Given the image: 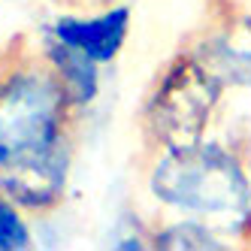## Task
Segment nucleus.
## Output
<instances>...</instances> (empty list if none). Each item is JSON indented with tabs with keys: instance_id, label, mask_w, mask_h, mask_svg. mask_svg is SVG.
Returning a JSON list of instances; mask_svg holds the SVG:
<instances>
[{
	"instance_id": "7ed1b4c3",
	"label": "nucleus",
	"mask_w": 251,
	"mask_h": 251,
	"mask_svg": "<svg viewBox=\"0 0 251 251\" xmlns=\"http://www.w3.org/2000/svg\"><path fill=\"white\" fill-rule=\"evenodd\" d=\"M224 91V82L194 49L173 55L157 73L139 112L146 149L160 151L206 139Z\"/></svg>"
},
{
	"instance_id": "0eeeda50",
	"label": "nucleus",
	"mask_w": 251,
	"mask_h": 251,
	"mask_svg": "<svg viewBox=\"0 0 251 251\" xmlns=\"http://www.w3.org/2000/svg\"><path fill=\"white\" fill-rule=\"evenodd\" d=\"M149 239H151V248H164V251H209V248L230 245L212 224L200 218H188V215H185V221L157 227Z\"/></svg>"
},
{
	"instance_id": "423d86ee",
	"label": "nucleus",
	"mask_w": 251,
	"mask_h": 251,
	"mask_svg": "<svg viewBox=\"0 0 251 251\" xmlns=\"http://www.w3.org/2000/svg\"><path fill=\"white\" fill-rule=\"evenodd\" d=\"M40 49H43L46 61L51 64V70H55V76L61 79L73 109L79 115H85L100 97V82H103L100 67L103 64H97L94 58H88V55H82V51L70 49L64 43H58L55 37H46V33H40Z\"/></svg>"
},
{
	"instance_id": "f257e3e1",
	"label": "nucleus",
	"mask_w": 251,
	"mask_h": 251,
	"mask_svg": "<svg viewBox=\"0 0 251 251\" xmlns=\"http://www.w3.org/2000/svg\"><path fill=\"white\" fill-rule=\"evenodd\" d=\"M0 191L27 215H49L67 200L82 115L40 40L15 33L0 46Z\"/></svg>"
},
{
	"instance_id": "1a4fd4ad",
	"label": "nucleus",
	"mask_w": 251,
	"mask_h": 251,
	"mask_svg": "<svg viewBox=\"0 0 251 251\" xmlns=\"http://www.w3.org/2000/svg\"><path fill=\"white\" fill-rule=\"evenodd\" d=\"M55 6L70 9V12H94V9H106L112 3H121V0H51Z\"/></svg>"
},
{
	"instance_id": "9d476101",
	"label": "nucleus",
	"mask_w": 251,
	"mask_h": 251,
	"mask_svg": "<svg viewBox=\"0 0 251 251\" xmlns=\"http://www.w3.org/2000/svg\"><path fill=\"white\" fill-rule=\"evenodd\" d=\"M0 76H3V55H0Z\"/></svg>"
},
{
	"instance_id": "6e6552de",
	"label": "nucleus",
	"mask_w": 251,
	"mask_h": 251,
	"mask_svg": "<svg viewBox=\"0 0 251 251\" xmlns=\"http://www.w3.org/2000/svg\"><path fill=\"white\" fill-rule=\"evenodd\" d=\"M33 248V230L27 212L0 191V251H27Z\"/></svg>"
},
{
	"instance_id": "20e7f679",
	"label": "nucleus",
	"mask_w": 251,
	"mask_h": 251,
	"mask_svg": "<svg viewBox=\"0 0 251 251\" xmlns=\"http://www.w3.org/2000/svg\"><path fill=\"white\" fill-rule=\"evenodd\" d=\"M133 27V9L127 3H112L106 9L91 12H58L55 19H49L40 33L55 37L58 43L82 51V55L94 58L97 64H112L124 46H127Z\"/></svg>"
},
{
	"instance_id": "f03ea898",
	"label": "nucleus",
	"mask_w": 251,
	"mask_h": 251,
	"mask_svg": "<svg viewBox=\"0 0 251 251\" xmlns=\"http://www.w3.org/2000/svg\"><path fill=\"white\" fill-rule=\"evenodd\" d=\"M146 185L160 206L200 218L218 233L251 230V170L221 139L206 136L154 151Z\"/></svg>"
},
{
	"instance_id": "39448f33",
	"label": "nucleus",
	"mask_w": 251,
	"mask_h": 251,
	"mask_svg": "<svg viewBox=\"0 0 251 251\" xmlns=\"http://www.w3.org/2000/svg\"><path fill=\"white\" fill-rule=\"evenodd\" d=\"M194 51L215 70L224 88H242L251 94V12L227 19L206 33Z\"/></svg>"
}]
</instances>
